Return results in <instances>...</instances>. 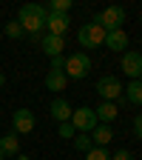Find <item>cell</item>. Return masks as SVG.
<instances>
[{"label":"cell","instance_id":"1","mask_svg":"<svg viewBox=\"0 0 142 160\" xmlns=\"http://www.w3.org/2000/svg\"><path fill=\"white\" fill-rule=\"evenodd\" d=\"M46 17H48V9L46 6H40V3H23L17 12V23L23 26V32L29 37H37V34H43L46 29Z\"/></svg>","mask_w":142,"mask_h":160},{"label":"cell","instance_id":"2","mask_svg":"<svg viewBox=\"0 0 142 160\" xmlns=\"http://www.w3.org/2000/svg\"><path fill=\"white\" fill-rule=\"evenodd\" d=\"M125 20H128V12H125L122 6H108V9H103V12H97V14L91 17V23L103 26L105 32H117V29H122Z\"/></svg>","mask_w":142,"mask_h":160},{"label":"cell","instance_id":"3","mask_svg":"<svg viewBox=\"0 0 142 160\" xmlns=\"http://www.w3.org/2000/svg\"><path fill=\"white\" fill-rule=\"evenodd\" d=\"M77 43L83 46L85 52H94V49H103L105 43V29L97 26V23H83L77 32Z\"/></svg>","mask_w":142,"mask_h":160},{"label":"cell","instance_id":"4","mask_svg":"<svg viewBox=\"0 0 142 160\" xmlns=\"http://www.w3.org/2000/svg\"><path fill=\"white\" fill-rule=\"evenodd\" d=\"M63 72H66L68 80H83L91 72V57H88V52H74V54H68Z\"/></svg>","mask_w":142,"mask_h":160},{"label":"cell","instance_id":"5","mask_svg":"<svg viewBox=\"0 0 142 160\" xmlns=\"http://www.w3.org/2000/svg\"><path fill=\"white\" fill-rule=\"evenodd\" d=\"M71 126H74L77 134H91L99 123H97V114H94L91 106H80V109H74V114H71Z\"/></svg>","mask_w":142,"mask_h":160},{"label":"cell","instance_id":"6","mask_svg":"<svg viewBox=\"0 0 142 160\" xmlns=\"http://www.w3.org/2000/svg\"><path fill=\"white\" fill-rule=\"evenodd\" d=\"M122 83H119V77H114V74H103L97 80V94L103 97V100H108V103H117L119 97H122Z\"/></svg>","mask_w":142,"mask_h":160},{"label":"cell","instance_id":"7","mask_svg":"<svg viewBox=\"0 0 142 160\" xmlns=\"http://www.w3.org/2000/svg\"><path fill=\"white\" fill-rule=\"evenodd\" d=\"M122 74L128 80H142V52H125L122 54Z\"/></svg>","mask_w":142,"mask_h":160},{"label":"cell","instance_id":"8","mask_svg":"<svg viewBox=\"0 0 142 160\" xmlns=\"http://www.w3.org/2000/svg\"><path fill=\"white\" fill-rule=\"evenodd\" d=\"M11 132L14 134H29V132H34V112L31 109H17L11 114Z\"/></svg>","mask_w":142,"mask_h":160},{"label":"cell","instance_id":"9","mask_svg":"<svg viewBox=\"0 0 142 160\" xmlns=\"http://www.w3.org/2000/svg\"><path fill=\"white\" fill-rule=\"evenodd\" d=\"M108 52H119V54H125L128 46H131V37L125 34V29H117V32H105V43Z\"/></svg>","mask_w":142,"mask_h":160},{"label":"cell","instance_id":"10","mask_svg":"<svg viewBox=\"0 0 142 160\" xmlns=\"http://www.w3.org/2000/svg\"><path fill=\"white\" fill-rule=\"evenodd\" d=\"M40 52L48 54V57H60L63 54V46H66V37H57V34H43L40 37Z\"/></svg>","mask_w":142,"mask_h":160},{"label":"cell","instance_id":"11","mask_svg":"<svg viewBox=\"0 0 142 160\" xmlns=\"http://www.w3.org/2000/svg\"><path fill=\"white\" fill-rule=\"evenodd\" d=\"M48 112H51V117L57 120V123H68L71 114H74V109H71V103H68L66 97H54L51 106H48Z\"/></svg>","mask_w":142,"mask_h":160},{"label":"cell","instance_id":"12","mask_svg":"<svg viewBox=\"0 0 142 160\" xmlns=\"http://www.w3.org/2000/svg\"><path fill=\"white\" fill-rule=\"evenodd\" d=\"M68 14H51L48 12V17H46V34H57V37H66V32H68Z\"/></svg>","mask_w":142,"mask_h":160},{"label":"cell","instance_id":"13","mask_svg":"<svg viewBox=\"0 0 142 160\" xmlns=\"http://www.w3.org/2000/svg\"><path fill=\"white\" fill-rule=\"evenodd\" d=\"M94 114H97V123H103V126H111L114 120L119 117V106L117 103H108V100H103L97 109H94Z\"/></svg>","mask_w":142,"mask_h":160},{"label":"cell","instance_id":"14","mask_svg":"<svg viewBox=\"0 0 142 160\" xmlns=\"http://www.w3.org/2000/svg\"><path fill=\"white\" fill-rule=\"evenodd\" d=\"M122 97L131 106H142V80H131V83L122 89Z\"/></svg>","mask_w":142,"mask_h":160},{"label":"cell","instance_id":"15","mask_svg":"<svg viewBox=\"0 0 142 160\" xmlns=\"http://www.w3.org/2000/svg\"><path fill=\"white\" fill-rule=\"evenodd\" d=\"M66 86H68L66 72H51L48 69V74H46V89L48 92H66Z\"/></svg>","mask_w":142,"mask_h":160},{"label":"cell","instance_id":"16","mask_svg":"<svg viewBox=\"0 0 142 160\" xmlns=\"http://www.w3.org/2000/svg\"><path fill=\"white\" fill-rule=\"evenodd\" d=\"M0 152H3L6 157L20 154V137H17L14 132H9V134H0Z\"/></svg>","mask_w":142,"mask_h":160},{"label":"cell","instance_id":"17","mask_svg":"<svg viewBox=\"0 0 142 160\" xmlns=\"http://www.w3.org/2000/svg\"><path fill=\"white\" fill-rule=\"evenodd\" d=\"M91 140H94V146L105 149V146L111 143V140H114V129H111V126H103V123H99V126L91 132Z\"/></svg>","mask_w":142,"mask_h":160},{"label":"cell","instance_id":"18","mask_svg":"<svg viewBox=\"0 0 142 160\" xmlns=\"http://www.w3.org/2000/svg\"><path fill=\"white\" fill-rule=\"evenodd\" d=\"M74 149H77V152H83V154H88V152L94 149L91 134H74Z\"/></svg>","mask_w":142,"mask_h":160},{"label":"cell","instance_id":"19","mask_svg":"<svg viewBox=\"0 0 142 160\" xmlns=\"http://www.w3.org/2000/svg\"><path fill=\"white\" fill-rule=\"evenodd\" d=\"M71 6H74L71 0H51L46 9H48L51 14H68V12H71Z\"/></svg>","mask_w":142,"mask_h":160},{"label":"cell","instance_id":"20","mask_svg":"<svg viewBox=\"0 0 142 160\" xmlns=\"http://www.w3.org/2000/svg\"><path fill=\"white\" fill-rule=\"evenodd\" d=\"M3 34H6V37H11V40H20L26 32H23V26H20L17 20H9V23L3 26Z\"/></svg>","mask_w":142,"mask_h":160},{"label":"cell","instance_id":"21","mask_svg":"<svg viewBox=\"0 0 142 160\" xmlns=\"http://www.w3.org/2000/svg\"><path fill=\"white\" fill-rule=\"evenodd\" d=\"M85 160H111V154H108V149H99V146H94V149L85 154Z\"/></svg>","mask_w":142,"mask_h":160},{"label":"cell","instance_id":"22","mask_svg":"<svg viewBox=\"0 0 142 160\" xmlns=\"http://www.w3.org/2000/svg\"><path fill=\"white\" fill-rule=\"evenodd\" d=\"M57 134L60 137H63V140H74V126H71V120H68V123H60V129H57Z\"/></svg>","mask_w":142,"mask_h":160},{"label":"cell","instance_id":"23","mask_svg":"<svg viewBox=\"0 0 142 160\" xmlns=\"http://www.w3.org/2000/svg\"><path fill=\"white\" fill-rule=\"evenodd\" d=\"M111 160H134V154H131L128 149H117V152L111 154Z\"/></svg>","mask_w":142,"mask_h":160},{"label":"cell","instance_id":"24","mask_svg":"<svg viewBox=\"0 0 142 160\" xmlns=\"http://www.w3.org/2000/svg\"><path fill=\"white\" fill-rule=\"evenodd\" d=\"M66 69V57L60 54V57H51V72H63Z\"/></svg>","mask_w":142,"mask_h":160},{"label":"cell","instance_id":"25","mask_svg":"<svg viewBox=\"0 0 142 160\" xmlns=\"http://www.w3.org/2000/svg\"><path fill=\"white\" fill-rule=\"evenodd\" d=\"M131 126H134V137H139V140H142V114H136V117H134V123H131Z\"/></svg>","mask_w":142,"mask_h":160},{"label":"cell","instance_id":"26","mask_svg":"<svg viewBox=\"0 0 142 160\" xmlns=\"http://www.w3.org/2000/svg\"><path fill=\"white\" fill-rule=\"evenodd\" d=\"M3 83H6V74H3V72H0V86H3Z\"/></svg>","mask_w":142,"mask_h":160},{"label":"cell","instance_id":"27","mask_svg":"<svg viewBox=\"0 0 142 160\" xmlns=\"http://www.w3.org/2000/svg\"><path fill=\"white\" fill-rule=\"evenodd\" d=\"M17 160H31V157H26V154H17Z\"/></svg>","mask_w":142,"mask_h":160},{"label":"cell","instance_id":"28","mask_svg":"<svg viewBox=\"0 0 142 160\" xmlns=\"http://www.w3.org/2000/svg\"><path fill=\"white\" fill-rule=\"evenodd\" d=\"M0 160H6V154H3V152H0Z\"/></svg>","mask_w":142,"mask_h":160},{"label":"cell","instance_id":"29","mask_svg":"<svg viewBox=\"0 0 142 160\" xmlns=\"http://www.w3.org/2000/svg\"><path fill=\"white\" fill-rule=\"evenodd\" d=\"M139 23H142V14H139Z\"/></svg>","mask_w":142,"mask_h":160}]
</instances>
